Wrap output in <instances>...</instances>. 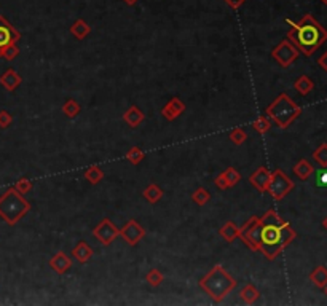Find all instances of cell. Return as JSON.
Masks as SVG:
<instances>
[{
  "mask_svg": "<svg viewBox=\"0 0 327 306\" xmlns=\"http://www.w3.org/2000/svg\"><path fill=\"white\" fill-rule=\"evenodd\" d=\"M184 112H185V104L182 99H179V97H171L166 102V105L160 110L161 117H165L168 122H174V120L179 118Z\"/></svg>",
  "mask_w": 327,
  "mask_h": 306,
  "instance_id": "cell-12",
  "label": "cell"
},
{
  "mask_svg": "<svg viewBox=\"0 0 327 306\" xmlns=\"http://www.w3.org/2000/svg\"><path fill=\"white\" fill-rule=\"evenodd\" d=\"M93 236L102 246H111L120 236V228L111 220V218H102V220L94 226Z\"/></svg>",
  "mask_w": 327,
  "mask_h": 306,
  "instance_id": "cell-9",
  "label": "cell"
},
{
  "mask_svg": "<svg viewBox=\"0 0 327 306\" xmlns=\"http://www.w3.org/2000/svg\"><path fill=\"white\" fill-rule=\"evenodd\" d=\"M123 2H125L126 5H129V7H133V5L137 2V0H123Z\"/></svg>",
  "mask_w": 327,
  "mask_h": 306,
  "instance_id": "cell-41",
  "label": "cell"
},
{
  "mask_svg": "<svg viewBox=\"0 0 327 306\" xmlns=\"http://www.w3.org/2000/svg\"><path fill=\"white\" fill-rule=\"evenodd\" d=\"M21 82H23V79H21V75L15 69H8L0 75V85H2L7 91H15L21 85Z\"/></svg>",
  "mask_w": 327,
  "mask_h": 306,
  "instance_id": "cell-16",
  "label": "cell"
},
{
  "mask_svg": "<svg viewBox=\"0 0 327 306\" xmlns=\"http://www.w3.org/2000/svg\"><path fill=\"white\" fill-rule=\"evenodd\" d=\"M286 23L290 26L287 32V39L307 58H310L327 40V29L321 23H318L314 16L310 13L303 15L299 23H294L290 19H286Z\"/></svg>",
  "mask_w": 327,
  "mask_h": 306,
  "instance_id": "cell-2",
  "label": "cell"
},
{
  "mask_svg": "<svg viewBox=\"0 0 327 306\" xmlns=\"http://www.w3.org/2000/svg\"><path fill=\"white\" fill-rule=\"evenodd\" d=\"M318 185L319 187H327V171H321L318 174Z\"/></svg>",
  "mask_w": 327,
  "mask_h": 306,
  "instance_id": "cell-39",
  "label": "cell"
},
{
  "mask_svg": "<svg viewBox=\"0 0 327 306\" xmlns=\"http://www.w3.org/2000/svg\"><path fill=\"white\" fill-rule=\"evenodd\" d=\"M292 171H294V174H296V176L300 180H308L311 177V174L314 172V166L311 165L308 160L302 158V160H299L296 163V165H294Z\"/></svg>",
  "mask_w": 327,
  "mask_h": 306,
  "instance_id": "cell-18",
  "label": "cell"
},
{
  "mask_svg": "<svg viewBox=\"0 0 327 306\" xmlns=\"http://www.w3.org/2000/svg\"><path fill=\"white\" fill-rule=\"evenodd\" d=\"M30 211V203L15 187L8 188L0 196V217L8 225H16Z\"/></svg>",
  "mask_w": 327,
  "mask_h": 306,
  "instance_id": "cell-4",
  "label": "cell"
},
{
  "mask_svg": "<svg viewBox=\"0 0 327 306\" xmlns=\"http://www.w3.org/2000/svg\"><path fill=\"white\" fill-rule=\"evenodd\" d=\"M15 188H16L21 195H26V193H29V192L32 190V182H30L29 179L23 177V179H19V180L15 183Z\"/></svg>",
  "mask_w": 327,
  "mask_h": 306,
  "instance_id": "cell-34",
  "label": "cell"
},
{
  "mask_svg": "<svg viewBox=\"0 0 327 306\" xmlns=\"http://www.w3.org/2000/svg\"><path fill=\"white\" fill-rule=\"evenodd\" d=\"M192 201L198 206H206L209 201H211V193L209 190H206L204 187H200L196 188L193 193H192Z\"/></svg>",
  "mask_w": 327,
  "mask_h": 306,
  "instance_id": "cell-27",
  "label": "cell"
},
{
  "mask_svg": "<svg viewBox=\"0 0 327 306\" xmlns=\"http://www.w3.org/2000/svg\"><path fill=\"white\" fill-rule=\"evenodd\" d=\"M322 228H324V230H327V217L322 220Z\"/></svg>",
  "mask_w": 327,
  "mask_h": 306,
  "instance_id": "cell-42",
  "label": "cell"
},
{
  "mask_svg": "<svg viewBox=\"0 0 327 306\" xmlns=\"http://www.w3.org/2000/svg\"><path fill=\"white\" fill-rule=\"evenodd\" d=\"M70 34L77 40H85L86 37L91 34V26L86 23L85 19H77L70 26Z\"/></svg>",
  "mask_w": 327,
  "mask_h": 306,
  "instance_id": "cell-19",
  "label": "cell"
},
{
  "mask_svg": "<svg viewBox=\"0 0 327 306\" xmlns=\"http://www.w3.org/2000/svg\"><path fill=\"white\" fill-rule=\"evenodd\" d=\"M50 266L58 275H65L72 268V260L65 252H58L50 258Z\"/></svg>",
  "mask_w": 327,
  "mask_h": 306,
  "instance_id": "cell-14",
  "label": "cell"
},
{
  "mask_svg": "<svg viewBox=\"0 0 327 306\" xmlns=\"http://www.w3.org/2000/svg\"><path fill=\"white\" fill-rule=\"evenodd\" d=\"M324 293H325V297H327V286L324 287Z\"/></svg>",
  "mask_w": 327,
  "mask_h": 306,
  "instance_id": "cell-43",
  "label": "cell"
},
{
  "mask_svg": "<svg viewBox=\"0 0 327 306\" xmlns=\"http://www.w3.org/2000/svg\"><path fill=\"white\" fill-rule=\"evenodd\" d=\"M271 176V171H268L265 166H260L257 171H254L252 174L249 176V183L252 185L254 188H257L260 193H265L267 192V185Z\"/></svg>",
  "mask_w": 327,
  "mask_h": 306,
  "instance_id": "cell-13",
  "label": "cell"
},
{
  "mask_svg": "<svg viewBox=\"0 0 327 306\" xmlns=\"http://www.w3.org/2000/svg\"><path fill=\"white\" fill-rule=\"evenodd\" d=\"M318 65H319V67H321L324 72H327V51H325V53H322L321 56H319V59H318Z\"/></svg>",
  "mask_w": 327,
  "mask_h": 306,
  "instance_id": "cell-40",
  "label": "cell"
},
{
  "mask_svg": "<svg viewBox=\"0 0 327 306\" xmlns=\"http://www.w3.org/2000/svg\"><path fill=\"white\" fill-rule=\"evenodd\" d=\"M18 54H19V48H18V43H15V45L8 47V48L5 50V53H4L2 58L7 59V61H13V59L18 58Z\"/></svg>",
  "mask_w": 327,
  "mask_h": 306,
  "instance_id": "cell-36",
  "label": "cell"
},
{
  "mask_svg": "<svg viewBox=\"0 0 327 306\" xmlns=\"http://www.w3.org/2000/svg\"><path fill=\"white\" fill-rule=\"evenodd\" d=\"M12 123H13V115L7 110H0V128L7 129Z\"/></svg>",
  "mask_w": 327,
  "mask_h": 306,
  "instance_id": "cell-35",
  "label": "cell"
},
{
  "mask_svg": "<svg viewBox=\"0 0 327 306\" xmlns=\"http://www.w3.org/2000/svg\"><path fill=\"white\" fill-rule=\"evenodd\" d=\"M310 281L314 284L318 289H324L327 286V268L319 265L316 266L311 273H310Z\"/></svg>",
  "mask_w": 327,
  "mask_h": 306,
  "instance_id": "cell-20",
  "label": "cell"
},
{
  "mask_svg": "<svg viewBox=\"0 0 327 306\" xmlns=\"http://www.w3.org/2000/svg\"><path fill=\"white\" fill-rule=\"evenodd\" d=\"M146 158V151L140 148V147H131L128 151H126V160L131 163V165L137 166L139 163H142Z\"/></svg>",
  "mask_w": 327,
  "mask_h": 306,
  "instance_id": "cell-28",
  "label": "cell"
},
{
  "mask_svg": "<svg viewBox=\"0 0 327 306\" xmlns=\"http://www.w3.org/2000/svg\"><path fill=\"white\" fill-rule=\"evenodd\" d=\"M219 235L225 239L227 243H233L235 239L239 238V226H236V223L230 220L219 230Z\"/></svg>",
  "mask_w": 327,
  "mask_h": 306,
  "instance_id": "cell-22",
  "label": "cell"
},
{
  "mask_svg": "<svg viewBox=\"0 0 327 306\" xmlns=\"http://www.w3.org/2000/svg\"><path fill=\"white\" fill-rule=\"evenodd\" d=\"M296 238L297 232L275 209H268L260 217L259 252L267 260H275Z\"/></svg>",
  "mask_w": 327,
  "mask_h": 306,
  "instance_id": "cell-1",
  "label": "cell"
},
{
  "mask_svg": "<svg viewBox=\"0 0 327 306\" xmlns=\"http://www.w3.org/2000/svg\"><path fill=\"white\" fill-rule=\"evenodd\" d=\"M300 51L297 50V47L289 39H284L278 43V47H275L271 50V58H273L281 67H289L292 62H296L299 58Z\"/></svg>",
  "mask_w": 327,
  "mask_h": 306,
  "instance_id": "cell-7",
  "label": "cell"
},
{
  "mask_svg": "<svg viewBox=\"0 0 327 306\" xmlns=\"http://www.w3.org/2000/svg\"><path fill=\"white\" fill-rule=\"evenodd\" d=\"M146 120V113L140 110L137 105H129L128 110L123 113V122L129 126V128H137L140 123Z\"/></svg>",
  "mask_w": 327,
  "mask_h": 306,
  "instance_id": "cell-15",
  "label": "cell"
},
{
  "mask_svg": "<svg viewBox=\"0 0 327 306\" xmlns=\"http://www.w3.org/2000/svg\"><path fill=\"white\" fill-rule=\"evenodd\" d=\"M163 275L160 273V270H157V268H154V270H150L147 275H146V281L150 284L152 287H158V286H161V282H163Z\"/></svg>",
  "mask_w": 327,
  "mask_h": 306,
  "instance_id": "cell-33",
  "label": "cell"
},
{
  "mask_svg": "<svg viewBox=\"0 0 327 306\" xmlns=\"http://www.w3.org/2000/svg\"><path fill=\"white\" fill-rule=\"evenodd\" d=\"M313 160L318 163L321 168H327V142H322V144L313 151Z\"/></svg>",
  "mask_w": 327,
  "mask_h": 306,
  "instance_id": "cell-29",
  "label": "cell"
},
{
  "mask_svg": "<svg viewBox=\"0 0 327 306\" xmlns=\"http://www.w3.org/2000/svg\"><path fill=\"white\" fill-rule=\"evenodd\" d=\"M200 289H203L215 303H222L224 298L236 287V281L230 276L222 265H214L209 273L198 282Z\"/></svg>",
  "mask_w": 327,
  "mask_h": 306,
  "instance_id": "cell-3",
  "label": "cell"
},
{
  "mask_svg": "<svg viewBox=\"0 0 327 306\" xmlns=\"http://www.w3.org/2000/svg\"><path fill=\"white\" fill-rule=\"evenodd\" d=\"M222 174H224V177L227 179V182H228V187H235V185L241 180V174H239L233 166H230V168H227L225 171H222Z\"/></svg>",
  "mask_w": 327,
  "mask_h": 306,
  "instance_id": "cell-32",
  "label": "cell"
},
{
  "mask_svg": "<svg viewBox=\"0 0 327 306\" xmlns=\"http://www.w3.org/2000/svg\"><path fill=\"white\" fill-rule=\"evenodd\" d=\"M142 196L150 204H157L163 198V190L158 187L157 183H150L149 187L142 192Z\"/></svg>",
  "mask_w": 327,
  "mask_h": 306,
  "instance_id": "cell-24",
  "label": "cell"
},
{
  "mask_svg": "<svg viewBox=\"0 0 327 306\" xmlns=\"http://www.w3.org/2000/svg\"><path fill=\"white\" fill-rule=\"evenodd\" d=\"M239 295H241V298L246 304H252L256 303L259 298H260V292L259 289L254 286V284H246V286L241 289V292H239Z\"/></svg>",
  "mask_w": 327,
  "mask_h": 306,
  "instance_id": "cell-23",
  "label": "cell"
},
{
  "mask_svg": "<svg viewBox=\"0 0 327 306\" xmlns=\"http://www.w3.org/2000/svg\"><path fill=\"white\" fill-rule=\"evenodd\" d=\"M146 235H147L146 228L140 225V223H137L134 218H129V220L125 223V226L120 228V236L123 238V241L128 246L139 244L146 238Z\"/></svg>",
  "mask_w": 327,
  "mask_h": 306,
  "instance_id": "cell-11",
  "label": "cell"
},
{
  "mask_svg": "<svg viewBox=\"0 0 327 306\" xmlns=\"http://www.w3.org/2000/svg\"><path fill=\"white\" fill-rule=\"evenodd\" d=\"M82 112V105L75 101V99H67L62 105V113L67 117V118H75L79 117Z\"/></svg>",
  "mask_w": 327,
  "mask_h": 306,
  "instance_id": "cell-26",
  "label": "cell"
},
{
  "mask_svg": "<svg viewBox=\"0 0 327 306\" xmlns=\"http://www.w3.org/2000/svg\"><path fill=\"white\" fill-rule=\"evenodd\" d=\"M252 128L257 131L259 134H265V133H268V131L271 129V122H270V118L268 117H265V115H262V117H259L256 122L252 123Z\"/></svg>",
  "mask_w": 327,
  "mask_h": 306,
  "instance_id": "cell-31",
  "label": "cell"
},
{
  "mask_svg": "<svg viewBox=\"0 0 327 306\" xmlns=\"http://www.w3.org/2000/svg\"><path fill=\"white\" fill-rule=\"evenodd\" d=\"M259 230H260V217L257 215H252L239 228V239L247 246V249L257 250V252H259Z\"/></svg>",
  "mask_w": 327,
  "mask_h": 306,
  "instance_id": "cell-8",
  "label": "cell"
},
{
  "mask_svg": "<svg viewBox=\"0 0 327 306\" xmlns=\"http://www.w3.org/2000/svg\"><path fill=\"white\" fill-rule=\"evenodd\" d=\"M294 187H296V183H294V180H290L287 174L282 169H276L271 172L265 193H270L275 201H281L294 190Z\"/></svg>",
  "mask_w": 327,
  "mask_h": 306,
  "instance_id": "cell-6",
  "label": "cell"
},
{
  "mask_svg": "<svg viewBox=\"0 0 327 306\" xmlns=\"http://www.w3.org/2000/svg\"><path fill=\"white\" fill-rule=\"evenodd\" d=\"M321 2H322L324 5H327V0H321Z\"/></svg>",
  "mask_w": 327,
  "mask_h": 306,
  "instance_id": "cell-44",
  "label": "cell"
},
{
  "mask_svg": "<svg viewBox=\"0 0 327 306\" xmlns=\"http://www.w3.org/2000/svg\"><path fill=\"white\" fill-rule=\"evenodd\" d=\"M214 183H215V187L219 188V190H227V188H230L228 187V182H227V179L224 177V174L221 172L219 176H217L215 179H214Z\"/></svg>",
  "mask_w": 327,
  "mask_h": 306,
  "instance_id": "cell-37",
  "label": "cell"
},
{
  "mask_svg": "<svg viewBox=\"0 0 327 306\" xmlns=\"http://www.w3.org/2000/svg\"><path fill=\"white\" fill-rule=\"evenodd\" d=\"M225 2H227V5L230 7V8L238 10L239 7H243V5H244L246 0H225Z\"/></svg>",
  "mask_w": 327,
  "mask_h": 306,
  "instance_id": "cell-38",
  "label": "cell"
},
{
  "mask_svg": "<svg viewBox=\"0 0 327 306\" xmlns=\"http://www.w3.org/2000/svg\"><path fill=\"white\" fill-rule=\"evenodd\" d=\"M104 171L97 166V165H94V166H90L88 169L85 171V179H86V182H90L91 185H97L99 182H102L104 180Z\"/></svg>",
  "mask_w": 327,
  "mask_h": 306,
  "instance_id": "cell-25",
  "label": "cell"
},
{
  "mask_svg": "<svg viewBox=\"0 0 327 306\" xmlns=\"http://www.w3.org/2000/svg\"><path fill=\"white\" fill-rule=\"evenodd\" d=\"M313 88H314V83L308 75H300L296 80V83H294V90H296L300 96L310 94L313 91Z\"/></svg>",
  "mask_w": 327,
  "mask_h": 306,
  "instance_id": "cell-21",
  "label": "cell"
},
{
  "mask_svg": "<svg viewBox=\"0 0 327 306\" xmlns=\"http://www.w3.org/2000/svg\"><path fill=\"white\" fill-rule=\"evenodd\" d=\"M72 257L79 261V263H86V261H90L91 257L94 255V250L93 247L86 243V241H80L77 246L72 249Z\"/></svg>",
  "mask_w": 327,
  "mask_h": 306,
  "instance_id": "cell-17",
  "label": "cell"
},
{
  "mask_svg": "<svg viewBox=\"0 0 327 306\" xmlns=\"http://www.w3.org/2000/svg\"><path fill=\"white\" fill-rule=\"evenodd\" d=\"M19 39H21V32L10 21H7L5 16L0 15V58L4 56L5 50L18 43Z\"/></svg>",
  "mask_w": 327,
  "mask_h": 306,
  "instance_id": "cell-10",
  "label": "cell"
},
{
  "mask_svg": "<svg viewBox=\"0 0 327 306\" xmlns=\"http://www.w3.org/2000/svg\"><path fill=\"white\" fill-rule=\"evenodd\" d=\"M300 115H302V107L294 102L286 93H281L267 107V117L273 120L281 129H287Z\"/></svg>",
  "mask_w": 327,
  "mask_h": 306,
  "instance_id": "cell-5",
  "label": "cell"
},
{
  "mask_svg": "<svg viewBox=\"0 0 327 306\" xmlns=\"http://www.w3.org/2000/svg\"><path fill=\"white\" fill-rule=\"evenodd\" d=\"M228 139L230 142H233L235 145H241L247 140V133L243 129V128H235L230 131V134H228Z\"/></svg>",
  "mask_w": 327,
  "mask_h": 306,
  "instance_id": "cell-30",
  "label": "cell"
}]
</instances>
